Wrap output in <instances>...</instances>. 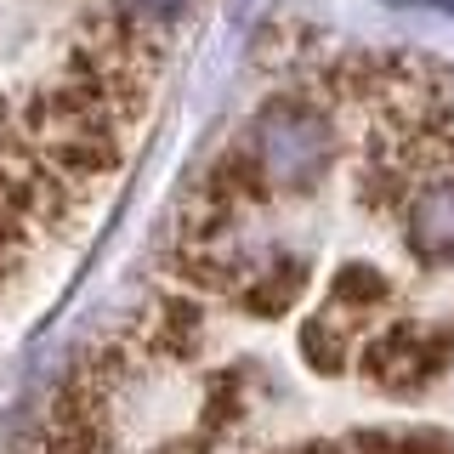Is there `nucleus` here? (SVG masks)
Instances as JSON below:
<instances>
[{"label":"nucleus","instance_id":"obj_1","mask_svg":"<svg viewBox=\"0 0 454 454\" xmlns=\"http://www.w3.org/2000/svg\"><path fill=\"white\" fill-rule=\"evenodd\" d=\"M340 153L335 114L307 97H273L255 108L245 131V165L273 193H312Z\"/></svg>","mask_w":454,"mask_h":454},{"label":"nucleus","instance_id":"obj_2","mask_svg":"<svg viewBox=\"0 0 454 454\" xmlns=\"http://www.w3.org/2000/svg\"><path fill=\"white\" fill-rule=\"evenodd\" d=\"M449 364H454V330H443V324H387V330L364 335L358 347L364 380L387 397H415L437 387Z\"/></svg>","mask_w":454,"mask_h":454},{"label":"nucleus","instance_id":"obj_3","mask_svg":"<svg viewBox=\"0 0 454 454\" xmlns=\"http://www.w3.org/2000/svg\"><path fill=\"white\" fill-rule=\"evenodd\" d=\"M403 245L420 267H454V165L420 176L397 205Z\"/></svg>","mask_w":454,"mask_h":454},{"label":"nucleus","instance_id":"obj_4","mask_svg":"<svg viewBox=\"0 0 454 454\" xmlns=\"http://www.w3.org/2000/svg\"><path fill=\"white\" fill-rule=\"evenodd\" d=\"M392 301V284L375 273V267H340L335 284H330V312H340V318H352V324H369V312L375 307H387Z\"/></svg>","mask_w":454,"mask_h":454},{"label":"nucleus","instance_id":"obj_5","mask_svg":"<svg viewBox=\"0 0 454 454\" xmlns=\"http://www.w3.org/2000/svg\"><path fill=\"white\" fill-rule=\"evenodd\" d=\"M358 454H454V437L432 426H397V432H364Z\"/></svg>","mask_w":454,"mask_h":454},{"label":"nucleus","instance_id":"obj_6","mask_svg":"<svg viewBox=\"0 0 454 454\" xmlns=\"http://www.w3.org/2000/svg\"><path fill=\"white\" fill-rule=\"evenodd\" d=\"M114 12L131 35H165L193 12V0H114Z\"/></svg>","mask_w":454,"mask_h":454},{"label":"nucleus","instance_id":"obj_7","mask_svg":"<svg viewBox=\"0 0 454 454\" xmlns=\"http://www.w3.org/2000/svg\"><path fill=\"white\" fill-rule=\"evenodd\" d=\"M0 142H6V108H0ZM0 176H6V148H0Z\"/></svg>","mask_w":454,"mask_h":454}]
</instances>
